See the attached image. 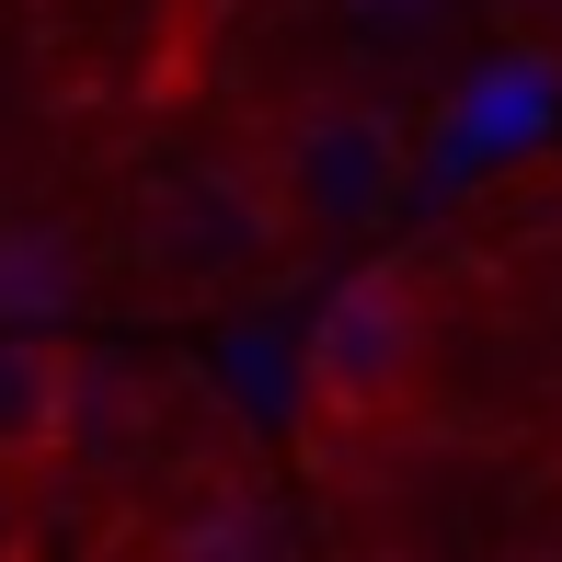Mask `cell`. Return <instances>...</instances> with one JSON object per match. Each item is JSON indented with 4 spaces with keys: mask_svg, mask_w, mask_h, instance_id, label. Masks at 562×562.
Instances as JSON below:
<instances>
[{
    "mask_svg": "<svg viewBox=\"0 0 562 562\" xmlns=\"http://www.w3.org/2000/svg\"><path fill=\"white\" fill-rule=\"evenodd\" d=\"M425 368H437V299L414 265H356L322 288V311L299 322V402L322 437H379L414 414Z\"/></svg>",
    "mask_w": 562,
    "mask_h": 562,
    "instance_id": "1",
    "label": "cell"
},
{
    "mask_svg": "<svg viewBox=\"0 0 562 562\" xmlns=\"http://www.w3.org/2000/svg\"><path fill=\"white\" fill-rule=\"evenodd\" d=\"M252 195H265V218L288 241H356L414 195V149L368 104H299L252 161Z\"/></svg>",
    "mask_w": 562,
    "mask_h": 562,
    "instance_id": "2",
    "label": "cell"
},
{
    "mask_svg": "<svg viewBox=\"0 0 562 562\" xmlns=\"http://www.w3.org/2000/svg\"><path fill=\"white\" fill-rule=\"evenodd\" d=\"M81 437V356L0 322V471H46Z\"/></svg>",
    "mask_w": 562,
    "mask_h": 562,
    "instance_id": "3",
    "label": "cell"
}]
</instances>
